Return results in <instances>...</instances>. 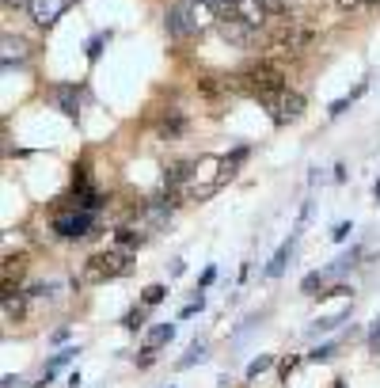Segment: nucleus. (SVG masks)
Segmentation results:
<instances>
[{
	"instance_id": "29",
	"label": "nucleus",
	"mask_w": 380,
	"mask_h": 388,
	"mask_svg": "<svg viewBox=\"0 0 380 388\" xmlns=\"http://www.w3.org/2000/svg\"><path fill=\"white\" fill-rule=\"evenodd\" d=\"M369 354L380 358V320L372 323V331H369Z\"/></svg>"
},
{
	"instance_id": "36",
	"label": "nucleus",
	"mask_w": 380,
	"mask_h": 388,
	"mask_svg": "<svg viewBox=\"0 0 380 388\" xmlns=\"http://www.w3.org/2000/svg\"><path fill=\"white\" fill-rule=\"evenodd\" d=\"M335 388H346V385H342V380H339V385H335Z\"/></svg>"
},
{
	"instance_id": "2",
	"label": "nucleus",
	"mask_w": 380,
	"mask_h": 388,
	"mask_svg": "<svg viewBox=\"0 0 380 388\" xmlns=\"http://www.w3.org/2000/svg\"><path fill=\"white\" fill-rule=\"evenodd\" d=\"M236 80H240V91H248V95H255V100H266V95H274V91L289 88L285 84V73H281V65H274V61H248V65L236 73Z\"/></svg>"
},
{
	"instance_id": "18",
	"label": "nucleus",
	"mask_w": 380,
	"mask_h": 388,
	"mask_svg": "<svg viewBox=\"0 0 380 388\" xmlns=\"http://www.w3.org/2000/svg\"><path fill=\"white\" fill-rule=\"evenodd\" d=\"M23 58H27V42L4 34V69H12V61H23Z\"/></svg>"
},
{
	"instance_id": "23",
	"label": "nucleus",
	"mask_w": 380,
	"mask_h": 388,
	"mask_svg": "<svg viewBox=\"0 0 380 388\" xmlns=\"http://www.w3.org/2000/svg\"><path fill=\"white\" fill-rule=\"evenodd\" d=\"M122 328H130V331H141V328H145V305L130 308V312L122 316Z\"/></svg>"
},
{
	"instance_id": "5",
	"label": "nucleus",
	"mask_w": 380,
	"mask_h": 388,
	"mask_svg": "<svg viewBox=\"0 0 380 388\" xmlns=\"http://www.w3.org/2000/svg\"><path fill=\"white\" fill-rule=\"evenodd\" d=\"M259 103H263L266 115H270L278 126H289V122H297V118L305 115V95L293 91V88H281V91H274V95H266V100H259Z\"/></svg>"
},
{
	"instance_id": "16",
	"label": "nucleus",
	"mask_w": 380,
	"mask_h": 388,
	"mask_svg": "<svg viewBox=\"0 0 380 388\" xmlns=\"http://www.w3.org/2000/svg\"><path fill=\"white\" fill-rule=\"evenodd\" d=\"M289 251H293V236L285 240V244H281V248L274 251V259L266 263V278H278V274L285 271V263H289Z\"/></svg>"
},
{
	"instance_id": "25",
	"label": "nucleus",
	"mask_w": 380,
	"mask_h": 388,
	"mask_svg": "<svg viewBox=\"0 0 380 388\" xmlns=\"http://www.w3.org/2000/svg\"><path fill=\"white\" fill-rule=\"evenodd\" d=\"M270 365H274V354H259L255 362L248 365V380H255L259 373H266V369H270Z\"/></svg>"
},
{
	"instance_id": "8",
	"label": "nucleus",
	"mask_w": 380,
	"mask_h": 388,
	"mask_svg": "<svg viewBox=\"0 0 380 388\" xmlns=\"http://www.w3.org/2000/svg\"><path fill=\"white\" fill-rule=\"evenodd\" d=\"M217 31H221V38L232 42V46H255V42H259L255 27H248L244 19L228 16V12H221V8H217Z\"/></svg>"
},
{
	"instance_id": "30",
	"label": "nucleus",
	"mask_w": 380,
	"mask_h": 388,
	"mask_svg": "<svg viewBox=\"0 0 380 388\" xmlns=\"http://www.w3.org/2000/svg\"><path fill=\"white\" fill-rule=\"evenodd\" d=\"M308 358H312V362H327V358H335V347H331V343H327V347H316Z\"/></svg>"
},
{
	"instance_id": "20",
	"label": "nucleus",
	"mask_w": 380,
	"mask_h": 388,
	"mask_svg": "<svg viewBox=\"0 0 380 388\" xmlns=\"http://www.w3.org/2000/svg\"><path fill=\"white\" fill-rule=\"evenodd\" d=\"M160 133H164V137H179L182 133V115L179 111H167V115L160 118Z\"/></svg>"
},
{
	"instance_id": "15",
	"label": "nucleus",
	"mask_w": 380,
	"mask_h": 388,
	"mask_svg": "<svg viewBox=\"0 0 380 388\" xmlns=\"http://www.w3.org/2000/svg\"><path fill=\"white\" fill-rule=\"evenodd\" d=\"M171 335H175V323H156V328L145 335V350H160L164 343H171Z\"/></svg>"
},
{
	"instance_id": "35",
	"label": "nucleus",
	"mask_w": 380,
	"mask_h": 388,
	"mask_svg": "<svg viewBox=\"0 0 380 388\" xmlns=\"http://www.w3.org/2000/svg\"><path fill=\"white\" fill-rule=\"evenodd\" d=\"M4 388H23V380L19 377H4Z\"/></svg>"
},
{
	"instance_id": "17",
	"label": "nucleus",
	"mask_w": 380,
	"mask_h": 388,
	"mask_svg": "<svg viewBox=\"0 0 380 388\" xmlns=\"http://www.w3.org/2000/svg\"><path fill=\"white\" fill-rule=\"evenodd\" d=\"M331 271H312L305 282H300V293H308V297H323V286H327Z\"/></svg>"
},
{
	"instance_id": "1",
	"label": "nucleus",
	"mask_w": 380,
	"mask_h": 388,
	"mask_svg": "<svg viewBox=\"0 0 380 388\" xmlns=\"http://www.w3.org/2000/svg\"><path fill=\"white\" fill-rule=\"evenodd\" d=\"M228 179H232V172H228V164H224V157H213V152H206V157L194 160V168H190V179H187V187H182L179 198H182V202H206L209 194H217V190H221Z\"/></svg>"
},
{
	"instance_id": "3",
	"label": "nucleus",
	"mask_w": 380,
	"mask_h": 388,
	"mask_svg": "<svg viewBox=\"0 0 380 388\" xmlns=\"http://www.w3.org/2000/svg\"><path fill=\"white\" fill-rule=\"evenodd\" d=\"M312 38H316V27L305 23V19L281 16V19H270V23H266V42H270L274 50H281V54L305 50Z\"/></svg>"
},
{
	"instance_id": "21",
	"label": "nucleus",
	"mask_w": 380,
	"mask_h": 388,
	"mask_svg": "<svg viewBox=\"0 0 380 388\" xmlns=\"http://www.w3.org/2000/svg\"><path fill=\"white\" fill-rule=\"evenodd\" d=\"M164 297H167V286H160V282H152V286H145V289H141V305H145V308L160 305Z\"/></svg>"
},
{
	"instance_id": "9",
	"label": "nucleus",
	"mask_w": 380,
	"mask_h": 388,
	"mask_svg": "<svg viewBox=\"0 0 380 388\" xmlns=\"http://www.w3.org/2000/svg\"><path fill=\"white\" fill-rule=\"evenodd\" d=\"M182 4V12H187V19H190V27H194V34H206L209 27H217V4L213 0H179Z\"/></svg>"
},
{
	"instance_id": "13",
	"label": "nucleus",
	"mask_w": 380,
	"mask_h": 388,
	"mask_svg": "<svg viewBox=\"0 0 380 388\" xmlns=\"http://www.w3.org/2000/svg\"><path fill=\"white\" fill-rule=\"evenodd\" d=\"M27 297L31 293H19L16 286H4V320H23L27 316Z\"/></svg>"
},
{
	"instance_id": "26",
	"label": "nucleus",
	"mask_w": 380,
	"mask_h": 388,
	"mask_svg": "<svg viewBox=\"0 0 380 388\" xmlns=\"http://www.w3.org/2000/svg\"><path fill=\"white\" fill-rule=\"evenodd\" d=\"M202 358H206V343H190V350L187 354H182V369H187V365H194V362H202Z\"/></svg>"
},
{
	"instance_id": "19",
	"label": "nucleus",
	"mask_w": 380,
	"mask_h": 388,
	"mask_svg": "<svg viewBox=\"0 0 380 388\" xmlns=\"http://www.w3.org/2000/svg\"><path fill=\"white\" fill-rule=\"evenodd\" d=\"M27 271V255H8L4 259V286H12V282H19Z\"/></svg>"
},
{
	"instance_id": "14",
	"label": "nucleus",
	"mask_w": 380,
	"mask_h": 388,
	"mask_svg": "<svg viewBox=\"0 0 380 388\" xmlns=\"http://www.w3.org/2000/svg\"><path fill=\"white\" fill-rule=\"evenodd\" d=\"M54 103L61 107V115L76 118V107H80V100H76V88H69V84H61V88H54Z\"/></svg>"
},
{
	"instance_id": "37",
	"label": "nucleus",
	"mask_w": 380,
	"mask_h": 388,
	"mask_svg": "<svg viewBox=\"0 0 380 388\" xmlns=\"http://www.w3.org/2000/svg\"><path fill=\"white\" fill-rule=\"evenodd\" d=\"M365 4H377V0H365Z\"/></svg>"
},
{
	"instance_id": "32",
	"label": "nucleus",
	"mask_w": 380,
	"mask_h": 388,
	"mask_svg": "<svg viewBox=\"0 0 380 388\" xmlns=\"http://www.w3.org/2000/svg\"><path fill=\"white\" fill-rule=\"evenodd\" d=\"M331 4H335L339 12H354V8H361L365 0H331Z\"/></svg>"
},
{
	"instance_id": "31",
	"label": "nucleus",
	"mask_w": 380,
	"mask_h": 388,
	"mask_svg": "<svg viewBox=\"0 0 380 388\" xmlns=\"http://www.w3.org/2000/svg\"><path fill=\"white\" fill-rule=\"evenodd\" d=\"M350 232H354V229H350V221H339L335 229H331V240H346Z\"/></svg>"
},
{
	"instance_id": "24",
	"label": "nucleus",
	"mask_w": 380,
	"mask_h": 388,
	"mask_svg": "<svg viewBox=\"0 0 380 388\" xmlns=\"http://www.w3.org/2000/svg\"><path fill=\"white\" fill-rule=\"evenodd\" d=\"M342 320H346V308H342V312H335V316H323V320H316V323H312V331H316V335H320V331H331V328H339Z\"/></svg>"
},
{
	"instance_id": "28",
	"label": "nucleus",
	"mask_w": 380,
	"mask_h": 388,
	"mask_svg": "<svg viewBox=\"0 0 380 388\" xmlns=\"http://www.w3.org/2000/svg\"><path fill=\"white\" fill-rule=\"evenodd\" d=\"M107 38H110V34H95V38L88 42V61H95V58H99V54H103V46H107Z\"/></svg>"
},
{
	"instance_id": "27",
	"label": "nucleus",
	"mask_w": 380,
	"mask_h": 388,
	"mask_svg": "<svg viewBox=\"0 0 380 388\" xmlns=\"http://www.w3.org/2000/svg\"><path fill=\"white\" fill-rule=\"evenodd\" d=\"M73 354H76V350H61V354H54V362L46 365V380H50V377H54V373H58L65 362H73Z\"/></svg>"
},
{
	"instance_id": "22",
	"label": "nucleus",
	"mask_w": 380,
	"mask_h": 388,
	"mask_svg": "<svg viewBox=\"0 0 380 388\" xmlns=\"http://www.w3.org/2000/svg\"><path fill=\"white\" fill-rule=\"evenodd\" d=\"M361 91H365V80H361V84H357V88H354V91H350V95H342V100H335V103H331V107H327V115H331V118H339V115H342V111H346V107H350V103H354V100H357V95H361Z\"/></svg>"
},
{
	"instance_id": "34",
	"label": "nucleus",
	"mask_w": 380,
	"mask_h": 388,
	"mask_svg": "<svg viewBox=\"0 0 380 388\" xmlns=\"http://www.w3.org/2000/svg\"><path fill=\"white\" fill-rule=\"evenodd\" d=\"M23 4L31 8V0H4V8H23Z\"/></svg>"
},
{
	"instance_id": "10",
	"label": "nucleus",
	"mask_w": 380,
	"mask_h": 388,
	"mask_svg": "<svg viewBox=\"0 0 380 388\" xmlns=\"http://www.w3.org/2000/svg\"><path fill=\"white\" fill-rule=\"evenodd\" d=\"M69 8H73V0H31V8L27 12H31V19L38 27H54Z\"/></svg>"
},
{
	"instance_id": "4",
	"label": "nucleus",
	"mask_w": 380,
	"mask_h": 388,
	"mask_svg": "<svg viewBox=\"0 0 380 388\" xmlns=\"http://www.w3.org/2000/svg\"><path fill=\"white\" fill-rule=\"evenodd\" d=\"M130 259H133V255H126V251H115V248L95 251V255H88V263H84L80 278L91 282V286H99V282H110V278H122V274L130 271Z\"/></svg>"
},
{
	"instance_id": "7",
	"label": "nucleus",
	"mask_w": 380,
	"mask_h": 388,
	"mask_svg": "<svg viewBox=\"0 0 380 388\" xmlns=\"http://www.w3.org/2000/svg\"><path fill=\"white\" fill-rule=\"evenodd\" d=\"M221 12H228V16L244 19L248 27H255V31H263L266 23H270V12H266L263 0H224V4H217Z\"/></svg>"
},
{
	"instance_id": "11",
	"label": "nucleus",
	"mask_w": 380,
	"mask_h": 388,
	"mask_svg": "<svg viewBox=\"0 0 380 388\" xmlns=\"http://www.w3.org/2000/svg\"><path fill=\"white\" fill-rule=\"evenodd\" d=\"M167 34H171L175 42H194L198 34H194V27H190L187 12H182V4L175 0L171 8H167Z\"/></svg>"
},
{
	"instance_id": "38",
	"label": "nucleus",
	"mask_w": 380,
	"mask_h": 388,
	"mask_svg": "<svg viewBox=\"0 0 380 388\" xmlns=\"http://www.w3.org/2000/svg\"><path fill=\"white\" fill-rule=\"evenodd\" d=\"M213 4H224V0H213Z\"/></svg>"
},
{
	"instance_id": "6",
	"label": "nucleus",
	"mask_w": 380,
	"mask_h": 388,
	"mask_svg": "<svg viewBox=\"0 0 380 388\" xmlns=\"http://www.w3.org/2000/svg\"><path fill=\"white\" fill-rule=\"evenodd\" d=\"M54 232L61 240H84L95 232V217L88 209H69V214H58L54 217Z\"/></svg>"
},
{
	"instance_id": "33",
	"label": "nucleus",
	"mask_w": 380,
	"mask_h": 388,
	"mask_svg": "<svg viewBox=\"0 0 380 388\" xmlns=\"http://www.w3.org/2000/svg\"><path fill=\"white\" fill-rule=\"evenodd\" d=\"M152 362H156V350H141V358H137V365H141V369H149Z\"/></svg>"
},
{
	"instance_id": "12",
	"label": "nucleus",
	"mask_w": 380,
	"mask_h": 388,
	"mask_svg": "<svg viewBox=\"0 0 380 388\" xmlns=\"http://www.w3.org/2000/svg\"><path fill=\"white\" fill-rule=\"evenodd\" d=\"M145 236H149V232L137 229V225H122V229L115 232V240H110V248H115V251H126V255H133V251L145 244Z\"/></svg>"
}]
</instances>
